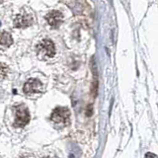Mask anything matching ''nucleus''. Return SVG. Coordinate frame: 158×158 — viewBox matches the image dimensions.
<instances>
[{
  "instance_id": "423d86ee",
  "label": "nucleus",
  "mask_w": 158,
  "mask_h": 158,
  "mask_svg": "<svg viewBox=\"0 0 158 158\" xmlns=\"http://www.w3.org/2000/svg\"><path fill=\"white\" fill-rule=\"evenodd\" d=\"M63 15L61 12L57 11V10H52V11L48 12L46 16L47 22L49 24V26L53 29H56L58 27L61 26V24L63 23Z\"/></svg>"
},
{
  "instance_id": "6e6552de",
  "label": "nucleus",
  "mask_w": 158,
  "mask_h": 158,
  "mask_svg": "<svg viewBox=\"0 0 158 158\" xmlns=\"http://www.w3.org/2000/svg\"><path fill=\"white\" fill-rule=\"evenodd\" d=\"M8 66L5 63H1L0 62V79H3L6 77V75L8 74Z\"/></svg>"
},
{
  "instance_id": "7ed1b4c3",
  "label": "nucleus",
  "mask_w": 158,
  "mask_h": 158,
  "mask_svg": "<svg viewBox=\"0 0 158 158\" xmlns=\"http://www.w3.org/2000/svg\"><path fill=\"white\" fill-rule=\"evenodd\" d=\"M30 122V114L27 107L21 104L15 108V125L17 127H25Z\"/></svg>"
},
{
  "instance_id": "20e7f679",
  "label": "nucleus",
  "mask_w": 158,
  "mask_h": 158,
  "mask_svg": "<svg viewBox=\"0 0 158 158\" xmlns=\"http://www.w3.org/2000/svg\"><path fill=\"white\" fill-rule=\"evenodd\" d=\"M44 90L43 83L36 78L29 79L24 85V92L27 95H33V94H40Z\"/></svg>"
},
{
  "instance_id": "f03ea898",
  "label": "nucleus",
  "mask_w": 158,
  "mask_h": 158,
  "mask_svg": "<svg viewBox=\"0 0 158 158\" xmlns=\"http://www.w3.org/2000/svg\"><path fill=\"white\" fill-rule=\"evenodd\" d=\"M51 118L56 125L66 127L69 123V122H70V112H69L67 108L58 107L53 110Z\"/></svg>"
},
{
  "instance_id": "39448f33",
  "label": "nucleus",
  "mask_w": 158,
  "mask_h": 158,
  "mask_svg": "<svg viewBox=\"0 0 158 158\" xmlns=\"http://www.w3.org/2000/svg\"><path fill=\"white\" fill-rule=\"evenodd\" d=\"M34 21V17L32 14L29 12L23 11L19 15H17L16 18L14 20V27L16 28H26L29 27L30 25H32Z\"/></svg>"
},
{
  "instance_id": "1a4fd4ad",
  "label": "nucleus",
  "mask_w": 158,
  "mask_h": 158,
  "mask_svg": "<svg viewBox=\"0 0 158 158\" xmlns=\"http://www.w3.org/2000/svg\"><path fill=\"white\" fill-rule=\"evenodd\" d=\"M19 158H36L34 155H22L20 156Z\"/></svg>"
},
{
  "instance_id": "f257e3e1",
  "label": "nucleus",
  "mask_w": 158,
  "mask_h": 158,
  "mask_svg": "<svg viewBox=\"0 0 158 158\" xmlns=\"http://www.w3.org/2000/svg\"><path fill=\"white\" fill-rule=\"evenodd\" d=\"M56 54V47L51 40L44 39L37 46V56L42 60H48L52 58Z\"/></svg>"
},
{
  "instance_id": "0eeeda50",
  "label": "nucleus",
  "mask_w": 158,
  "mask_h": 158,
  "mask_svg": "<svg viewBox=\"0 0 158 158\" xmlns=\"http://www.w3.org/2000/svg\"><path fill=\"white\" fill-rule=\"evenodd\" d=\"M12 43H13L12 36L8 32L4 31L0 33V44H1V46L9 47V46H11Z\"/></svg>"
}]
</instances>
